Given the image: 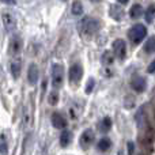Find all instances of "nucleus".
I'll list each match as a JSON object with an SVG mask.
<instances>
[{
	"instance_id": "obj_25",
	"label": "nucleus",
	"mask_w": 155,
	"mask_h": 155,
	"mask_svg": "<svg viewBox=\"0 0 155 155\" xmlns=\"http://www.w3.org/2000/svg\"><path fill=\"white\" fill-rule=\"evenodd\" d=\"M134 151H135V144L132 142L128 143V154L129 155H134Z\"/></svg>"
},
{
	"instance_id": "obj_6",
	"label": "nucleus",
	"mask_w": 155,
	"mask_h": 155,
	"mask_svg": "<svg viewBox=\"0 0 155 155\" xmlns=\"http://www.w3.org/2000/svg\"><path fill=\"white\" fill-rule=\"evenodd\" d=\"M22 51V40L18 35H14L10 41V54L11 56H18Z\"/></svg>"
},
{
	"instance_id": "obj_1",
	"label": "nucleus",
	"mask_w": 155,
	"mask_h": 155,
	"mask_svg": "<svg viewBox=\"0 0 155 155\" xmlns=\"http://www.w3.org/2000/svg\"><path fill=\"white\" fill-rule=\"evenodd\" d=\"M78 30L80 35L84 38H90L94 34H97L99 30V22L94 18H83L78 23Z\"/></svg>"
},
{
	"instance_id": "obj_5",
	"label": "nucleus",
	"mask_w": 155,
	"mask_h": 155,
	"mask_svg": "<svg viewBox=\"0 0 155 155\" xmlns=\"http://www.w3.org/2000/svg\"><path fill=\"white\" fill-rule=\"evenodd\" d=\"M2 18H3V25H4V27H5V31H8V33L14 31V29H15V26H16L15 16L11 12H3Z\"/></svg>"
},
{
	"instance_id": "obj_7",
	"label": "nucleus",
	"mask_w": 155,
	"mask_h": 155,
	"mask_svg": "<svg viewBox=\"0 0 155 155\" xmlns=\"http://www.w3.org/2000/svg\"><path fill=\"white\" fill-rule=\"evenodd\" d=\"M93 140H94V132L91 129H86L82 134V136H80V146L83 148H87L93 143Z\"/></svg>"
},
{
	"instance_id": "obj_16",
	"label": "nucleus",
	"mask_w": 155,
	"mask_h": 155,
	"mask_svg": "<svg viewBox=\"0 0 155 155\" xmlns=\"http://www.w3.org/2000/svg\"><path fill=\"white\" fill-rule=\"evenodd\" d=\"M71 12L72 15L75 16H80L83 14V5L80 2H74L72 3V7H71Z\"/></svg>"
},
{
	"instance_id": "obj_2",
	"label": "nucleus",
	"mask_w": 155,
	"mask_h": 155,
	"mask_svg": "<svg viewBox=\"0 0 155 155\" xmlns=\"http://www.w3.org/2000/svg\"><path fill=\"white\" fill-rule=\"evenodd\" d=\"M147 34V30L143 25H135L131 30H129V38L134 44H139L143 41V38Z\"/></svg>"
},
{
	"instance_id": "obj_11",
	"label": "nucleus",
	"mask_w": 155,
	"mask_h": 155,
	"mask_svg": "<svg viewBox=\"0 0 155 155\" xmlns=\"http://www.w3.org/2000/svg\"><path fill=\"white\" fill-rule=\"evenodd\" d=\"M52 124H53L54 128L61 129L67 125V121H65V118L60 113H53V116H52Z\"/></svg>"
},
{
	"instance_id": "obj_13",
	"label": "nucleus",
	"mask_w": 155,
	"mask_h": 155,
	"mask_svg": "<svg viewBox=\"0 0 155 155\" xmlns=\"http://www.w3.org/2000/svg\"><path fill=\"white\" fill-rule=\"evenodd\" d=\"M11 74L14 79H18L21 75V61L19 60H12L11 61Z\"/></svg>"
},
{
	"instance_id": "obj_3",
	"label": "nucleus",
	"mask_w": 155,
	"mask_h": 155,
	"mask_svg": "<svg viewBox=\"0 0 155 155\" xmlns=\"http://www.w3.org/2000/svg\"><path fill=\"white\" fill-rule=\"evenodd\" d=\"M52 83L56 88L63 84V67L60 64H53L52 67Z\"/></svg>"
},
{
	"instance_id": "obj_26",
	"label": "nucleus",
	"mask_w": 155,
	"mask_h": 155,
	"mask_svg": "<svg viewBox=\"0 0 155 155\" xmlns=\"http://www.w3.org/2000/svg\"><path fill=\"white\" fill-rule=\"evenodd\" d=\"M147 71H148V72H150V74H155V60H154L153 63H151L150 65H148Z\"/></svg>"
},
{
	"instance_id": "obj_14",
	"label": "nucleus",
	"mask_w": 155,
	"mask_h": 155,
	"mask_svg": "<svg viewBox=\"0 0 155 155\" xmlns=\"http://www.w3.org/2000/svg\"><path fill=\"white\" fill-rule=\"evenodd\" d=\"M0 154L7 155L8 154V143H7V136L4 134L0 135Z\"/></svg>"
},
{
	"instance_id": "obj_29",
	"label": "nucleus",
	"mask_w": 155,
	"mask_h": 155,
	"mask_svg": "<svg viewBox=\"0 0 155 155\" xmlns=\"http://www.w3.org/2000/svg\"><path fill=\"white\" fill-rule=\"evenodd\" d=\"M90 2H94V3H98V2H101V0H90Z\"/></svg>"
},
{
	"instance_id": "obj_4",
	"label": "nucleus",
	"mask_w": 155,
	"mask_h": 155,
	"mask_svg": "<svg viewBox=\"0 0 155 155\" xmlns=\"http://www.w3.org/2000/svg\"><path fill=\"white\" fill-rule=\"evenodd\" d=\"M113 52H114V56L120 60L125 59V54H127V46L125 42L123 40H116L113 42Z\"/></svg>"
},
{
	"instance_id": "obj_20",
	"label": "nucleus",
	"mask_w": 155,
	"mask_h": 155,
	"mask_svg": "<svg viewBox=\"0 0 155 155\" xmlns=\"http://www.w3.org/2000/svg\"><path fill=\"white\" fill-rule=\"evenodd\" d=\"M110 146H112V143H110V140L107 139V137H104V139H101V140H99V143H98V148L101 151L109 150Z\"/></svg>"
},
{
	"instance_id": "obj_28",
	"label": "nucleus",
	"mask_w": 155,
	"mask_h": 155,
	"mask_svg": "<svg viewBox=\"0 0 155 155\" xmlns=\"http://www.w3.org/2000/svg\"><path fill=\"white\" fill-rule=\"evenodd\" d=\"M118 3H120V4H127V3L129 2V0H117Z\"/></svg>"
},
{
	"instance_id": "obj_18",
	"label": "nucleus",
	"mask_w": 155,
	"mask_h": 155,
	"mask_svg": "<svg viewBox=\"0 0 155 155\" xmlns=\"http://www.w3.org/2000/svg\"><path fill=\"white\" fill-rule=\"evenodd\" d=\"M154 19H155V4H151L148 5L147 11H146V21L148 23H151V22H154Z\"/></svg>"
},
{
	"instance_id": "obj_8",
	"label": "nucleus",
	"mask_w": 155,
	"mask_h": 155,
	"mask_svg": "<svg viewBox=\"0 0 155 155\" xmlns=\"http://www.w3.org/2000/svg\"><path fill=\"white\" fill-rule=\"evenodd\" d=\"M83 75V70L80 67V64H74L70 68V80L71 82H79L80 78Z\"/></svg>"
},
{
	"instance_id": "obj_30",
	"label": "nucleus",
	"mask_w": 155,
	"mask_h": 155,
	"mask_svg": "<svg viewBox=\"0 0 155 155\" xmlns=\"http://www.w3.org/2000/svg\"><path fill=\"white\" fill-rule=\"evenodd\" d=\"M154 118H155V107H154Z\"/></svg>"
},
{
	"instance_id": "obj_17",
	"label": "nucleus",
	"mask_w": 155,
	"mask_h": 155,
	"mask_svg": "<svg viewBox=\"0 0 155 155\" xmlns=\"http://www.w3.org/2000/svg\"><path fill=\"white\" fill-rule=\"evenodd\" d=\"M70 142H71V132L64 131L61 134V136H60V144H61V147H67L70 144Z\"/></svg>"
},
{
	"instance_id": "obj_24",
	"label": "nucleus",
	"mask_w": 155,
	"mask_h": 155,
	"mask_svg": "<svg viewBox=\"0 0 155 155\" xmlns=\"http://www.w3.org/2000/svg\"><path fill=\"white\" fill-rule=\"evenodd\" d=\"M56 101H57V94L56 93H52L51 97H49V102H51L52 105H54V104H56Z\"/></svg>"
},
{
	"instance_id": "obj_10",
	"label": "nucleus",
	"mask_w": 155,
	"mask_h": 155,
	"mask_svg": "<svg viewBox=\"0 0 155 155\" xmlns=\"http://www.w3.org/2000/svg\"><path fill=\"white\" fill-rule=\"evenodd\" d=\"M27 80L31 86H34L38 80V68L35 64H31L29 67V71H27Z\"/></svg>"
},
{
	"instance_id": "obj_9",
	"label": "nucleus",
	"mask_w": 155,
	"mask_h": 155,
	"mask_svg": "<svg viewBox=\"0 0 155 155\" xmlns=\"http://www.w3.org/2000/svg\"><path fill=\"white\" fill-rule=\"evenodd\" d=\"M131 86L136 93H142V91H144V88H146V82L142 76H135L134 79H132Z\"/></svg>"
},
{
	"instance_id": "obj_22",
	"label": "nucleus",
	"mask_w": 155,
	"mask_h": 155,
	"mask_svg": "<svg viewBox=\"0 0 155 155\" xmlns=\"http://www.w3.org/2000/svg\"><path fill=\"white\" fill-rule=\"evenodd\" d=\"M102 59H104V63H106V64H112L113 63V54L110 53V52H106Z\"/></svg>"
},
{
	"instance_id": "obj_19",
	"label": "nucleus",
	"mask_w": 155,
	"mask_h": 155,
	"mask_svg": "<svg viewBox=\"0 0 155 155\" xmlns=\"http://www.w3.org/2000/svg\"><path fill=\"white\" fill-rule=\"evenodd\" d=\"M144 51L147 53H154L155 52V37H150L147 42L144 44Z\"/></svg>"
},
{
	"instance_id": "obj_27",
	"label": "nucleus",
	"mask_w": 155,
	"mask_h": 155,
	"mask_svg": "<svg viewBox=\"0 0 155 155\" xmlns=\"http://www.w3.org/2000/svg\"><path fill=\"white\" fill-rule=\"evenodd\" d=\"M0 2L5 3V4H10V5H14V4H15V0H0Z\"/></svg>"
},
{
	"instance_id": "obj_15",
	"label": "nucleus",
	"mask_w": 155,
	"mask_h": 155,
	"mask_svg": "<svg viewBox=\"0 0 155 155\" xmlns=\"http://www.w3.org/2000/svg\"><path fill=\"white\" fill-rule=\"evenodd\" d=\"M129 15H131V18H140L143 15V7L140 4L132 5L131 11H129Z\"/></svg>"
},
{
	"instance_id": "obj_21",
	"label": "nucleus",
	"mask_w": 155,
	"mask_h": 155,
	"mask_svg": "<svg viewBox=\"0 0 155 155\" xmlns=\"http://www.w3.org/2000/svg\"><path fill=\"white\" fill-rule=\"evenodd\" d=\"M110 127H112V120H110L109 117H105L104 120H102V123H101V131L102 132H107L110 129Z\"/></svg>"
},
{
	"instance_id": "obj_12",
	"label": "nucleus",
	"mask_w": 155,
	"mask_h": 155,
	"mask_svg": "<svg viewBox=\"0 0 155 155\" xmlns=\"http://www.w3.org/2000/svg\"><path fill=\"white\" fill-rule=\"evenodd\" d=\"M146 106H140L139 109H137V114H136V123H137V127L139 128H143V127L146 125Z\"/></svg>"
},
{
	"instance_id": "obj_23",
	"label": "nucleus",
	"mask_w": 155,
	"mask_h": 155,
	"mask_svg": "<svg viewBox=\"0 0 155 155\" xmlns=\"http://www.w3.org/2000/svg\"><path fill=\"white\" fill-rule=\"evenodd\" d=\"M94 86H95V80L94 79H88V83H87V87H86V93L90 94L91 91H93Z\"/></svg>"
}]
</instances>
